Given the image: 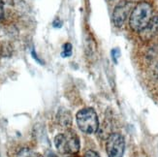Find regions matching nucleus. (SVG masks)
<instances>
[{
  "label": "nucleus",
  "instance_id": "nucleus-10",
  "mask_svg": "<svg viewBox=\"0 0 158 157\" xmlns=\"http://www.w3.org/2000/svg\"><path fill=\"white\" fill-rule=\"evenodd\" d=\"M85 157H100L98 153H96L95 151H88L85 152Z\"/></svg>",
  "mask_w": 158,
  "mask_h": 157
},
{
  "label": "nucleus",
  "instance_id": "nucleus-13",
  "mask_svg": "<svg viewBox=\"0 0 158 157\" xmlns=\"http://www.w3.org/2000/svg\"><path fill=\"white\" fill-rule=\"evenodd\" d=\"M127 2H129V3H134V2H138V3H140V2H142L143 0H126Z\"/></svg>",
  "mask_w": 158,
  "mask_h": 157
},
{
  "label": "nucleus",
  "instance_id": "nucleus-14",
  "mask_svg": "<svg viewBox=\"0 0 158 157\" xmlns=\"http://www.w3.org/2000/svg\"><path fill=\"white\" fill-rule=\"evenodd\" d=\"M155 72H156V74L158 75V62H157V64H156V67H155Z\"/></svg>",
  "mask_w": 158,
  "mask_h": 157
},
{
  "label": "nucleus",
  "instance_id": "nucleus-5",
  "mask_svg": "<svg viewBox=\"0 0 158 157\" xmlns=\"http://www.w3.org/2000/svg\"><path fill=\"white\" fill-rule=\"evenodd\" d=\"M131 4L126 0L119 3L115 7L113 13V22L115 26L120 27L124 24L125 20L130 17V11H131Z\"/></svg>",
  "mask_w": 158,
  "mask_h": 157
},
{
  "label": "nucleus",
  "instance_id": "nucleus-1",
  "mask_svg": "<svg viewBox=\"0 0 158 157\" xmlns=\"http://www.w3.org/2000/svg\"><path fill=\"white\" fill-rule=\"evenodd\" d=\"M152 6L149 3L145 1L138 3L130 14V27L136 32H142L152 20Z\"/></svg>",
  "mask_w": 158,
  "mask_h": 157
},
{
  "label": "nucleus",
  "instance_id": "nucleus-11",
  "mask_svg": "<svg viewBox=\"0 0 158 157\" xmlns=\"http://www.w3.org/2000/svg\"><path fill=\"white\" fill-rule=\"evenodd\" d=\"M44 157H57V155H56V153H54V152L51 151H48L45 153Z\"/></svg>",
  "mask_w": 158,
  "mask_h": 157
},
{
  "label": "nucleus",
  "instance_id": "nucleus-2",
  "mask_svg": "<svg viewBox=\"0 0 158 157\" xmlns=\"http://www.w3.org/2000/svg\"><path fill=\"white\" fill-rule=\"evenodd\" d=\"M77 125L82 133L94 134L98 131V115L92 108H85L80 110L76 114Z\"/></svg>",
  "mask_w": 158,
  "mask_h": 157
},
{
  "label": "nucleus",
  "instance_id": "nucleus-6",
  "mask_svg": "<svg viewBox=\"0 0 158 157\" xmlns=\"http://www.w3.org/2000/svg\"><path fill=\"white\" fill-rule=\"evenodd\" d=\"M142 33L143 34V39H149L158 33V15L155 17H152L150 23H148V25L146 28L142 31Z\"/></svg>",
  "mask_w": 158,
  "mask_h": 157
},
{
  "label": "nucleus",
  "instance_id": "nucleus-7",
  "mask_svg": "<svg viewBox=\"0 0 158 157\" xmlns=\"http://www.w3.org/2000/svg\"><path fill=\"white\" fill-rule=\"evenodd\" d=\"M17 157H44L29 148H23L19 151Z\"/></svg>",
  "mask_w": 158,
  "mask_h": 157
},
{
  "label": "nucleus",
  "instance_id": "nucleus-9",
  "mask_svg": "<svg viewBox=\"0 0 158 157\" xmlns=\"http://www.w3.org/2000/svg\"><path fill=\"white\" fill-rule=\"evenodd\" d=\"M112 54H113V59L114 60V62H118V58L119 56V50L118 49H114L112 51Z\"/></svg>",
  "mask_w": 158,
  "mask_h": 157
},
{
  "label": "nucleus",
  "instance_id": "nucleus-4",
  "mask_svg": "<svg viewBox=\"0 0 158 157\" xmlns=\"http://www.w3.org/2000/svg\"><path fill=\"white\" fill-rule=\"evenodd\" d=\"M125 151L124 138L118 133H113L106 142V151L109 157H122Z\"/></svg>",
  "mask_w": 158,
  "mask_h": 157
},
{
  "label": "nucleus",
  "instance_id": "nucleus-12",
  "mask_svg": "<svg viewBox=\"0 0 158 157\" xmlns=\"http://www.w3.org/2000/svg\"><path fill=\"white\" fill-rule=\"evenodd\" d=\"M3 15H4V13H3V7H2L1 3H0V19L3 18Z\"/></svg>",
  "mask_w": 158,
  "mask_h": 157
},
{
  "label": "nucleus",
  "instance_id": "nucleus-3",
  "mask_svg": "<svg viewBox=\"0 0 158 157\" xmlns=\"http://www.w3.org/2000/svg\"><path fill=\"white\" fill-rule=\"evenodd\" d=\"M54 145L61 153L75 154L80 151L79 137L72 131L63 134H58L54 138Z\"/></svg>",
  "mask_w": 158,
  "mask_h": 157
},
{
  "label": "nucleus",
  "instance_id": "nucleus-8",
  "mask_svg": "<svg viewBox=\"0 0 158 157\" xmlns=\"http://www.w3.org/2000/svg\"><path fill=\"white\" fill-rule=\"evenodd\" d=\"M62 56L63 57H68L72 54V45L67 43L63 46V52H62Z\"/></svg>",
  "mask_w": 158,
  "mask_h": 157
}]
</instances>
